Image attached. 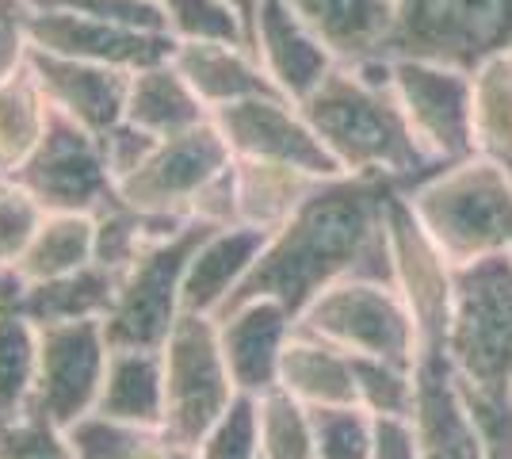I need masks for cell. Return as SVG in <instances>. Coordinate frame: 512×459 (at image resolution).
Listing matches in <instances>:
<instances>
[{"mask_svg": "<svg viewBox=\"0 0 512 459\" xmlns=\"http://www.w3.org/2000/svg\"><path fill=\"white\" fill-rule=\"evenodd\" d=\"M249 46L260 58L264 73L272 77V85L295 104H302L337 69L329 46L310 31V23L287 0L256 4L253 23H249Z\"/></svg>", "mask_w": 512, "mask_h": 459, "instance_id": "16", "label": "cell"}, {"mask_svg": "<svg viewBox=\"0 0 512 459\" xmlns=\"http://www.w3.org/2000/svg\"><path fill=\"white\" fill-rule=\"evenodd\" d=\"M165 433L195 448L226 406L237 398V383L218 341L211 314H180L165 349Z\"/></svg>", "mask_w": 512, "mask_h": 459, "instance_id": "8", "label": "cell"}, {"mask_svg": "<svg viewBox=\"0 0 512 459\" xmlns=\"http://www.w3.org/2000/svg\"><path fill=\"white\" fill-rule=\"evenodd\" d=\"M100 142H104L111 176H115V184H119V180H127V176L134 173V169H138L153 150H157V142H161V138H153V134H146L142 127H134V123L123 119V123H119V127H111Z\"/></svg>", "mask_w": 512, "mask_h": 459, "instance_id": "44", "label": "cell"}, {"mask_svg": "<svg viewBox=\"0 0 512 459\" xmlns=\"http://www.w3.org/2000/svg\"><path fill=\"white\" fill-rule=\"evenodd\" d=\"M199 459H260V421H256V394L237 391L226 414L195 444Z\"/></svg>", "mask_w": 512, "mask_h": 459, "instance_id": "38", "label": "cell"}, {"mask_svg": "<svg viewBox=\"0 0 512 459\" xmlns=\"http://www.w3.org/2000/svg\"><path fill=\"white\" fill-rule=\"evenodd\" d=\"M172 43H249V23L230 0H157Z\"/></svg>", "mask_w": 512, "mask_h": 459, "instance_id": "35", "label": "cell"}, {"mask_svg": "<svg viewBox=\"0 0 512 459\" xmlns=\"http://www.w3.org/2000/svg\"><path fill=\"white\" fill-rule=\"evenodd\" d=\"M371 459H421L409 417H375V452Z\"/></svg>", "mask_w": 512, "mask_h": 459, "instance_id": "45", "label": "cell"}, {"mask_svg": "<svg viewBox=\"0 0 512 459\" xmlns=\"http://www.w3.org/2000/svg\"><path fill=\"white\" fill-rule=\"evenodd\" d=\"M172 62L188 77V85L211 115L241 100L279 92L249 43H176Z\"/></svg>", "mask_w": 512, "mask_h": 459, "instance_id": "22", "label": "cell"}, {"mask_svg": "<svg viewBox=\"0 0 512 459\" xmlns=\"http://www.w3.org/2000/svg\"><path fill=\"white\" fill-rule=\"evenodd\" d=\"M31 12L27 0H0V81L31 58Z\"/></svg>", "mask_w": 512, "mask_h": 459, "instance_id": "42", "label": "cell"}, {"mask_svg": "<svg viewBox=\"0 0 512 459\" xmlns=\"http://www.w3.org/2000/svg\"><path fill=\"white\" fill-rule=\"evenodd\" d=\"M96 219V264H104L107 272H123L146 245L169 238L180 226H188L192 219H165V215H150V211H138L123 199L107 203Z\"/></svg>", "mask_w": 512, "mask_h": 459, "instance_id": "32", "label": "cell"}, {"mask_svg": "<svg viewBox=\"0 0 512 459\" xmlns=\"http://www.w3.org/2000/svg\"><path fill=\"white\" fill-rule=\"evenodd\" d=\"M50 115L54 108L46 100L39 77L31 73V62L0 81V173H20L23 161L39 150Z\"/></svg>", "mask_w": 512, "mask_h": 459, "instance_id": "30", "label": "cell"}, {"mask_svg": "<svg viewBox=\"0 0 512 459\" xmlns=\"http://www.w3.org/2000/svg\"><path fill=\"white\" fill-rule=\"evenodd\" d=\"M413 215L455 268L512 249V173L470 153L406 188Z\"/></svg>", "mask_w": 512, "mask_h": 459, "instance_id": "3", "label": "cell"}, {"mask_svg": "<svg viewBox=\"0 0 512 459\" xmlns=\"http://www.w3.org/2000/svg\"><path fill=\"white\" fill-rule=\"evenodd\" d=\"M214 230V222L192 219L169 238L146 245L119 272L115 303L104 318L111 349H165L169 333L180 322V284L199 241Z\"/></svg>", "mask_w": 512, "mask_h": 459, "instance_id": "5", "label": "cell"}, {"mask_svg": "<svg viewBox=\"0 0 512 459\" xmlns=\"http://www.w3.org/2000/svg\"><path fill=\"white\" fill-rule=\"evenodd\" d=\"M214 322L237 391L264 394L279 387V360L295 329V314L276 299H249L214 314Z\"/></svg>", "mask_w": 512, "mask_h": 459, "instance_id": "19", "label": "cell"}, {"mask_svg": "<svg viewBox=\"0 0 512 459\" xmlns=\"http://www.w3.org/2000/svg\"><path fill=\"white\" fill-rule=\"evenodd\" d=\"M314 452L318 459H371L375 417L360 406H314Z\"/></svg>", "mask_w": 512, "mask_h": 459, "instance_id": "37", "label": "cell"}, {"mask_svg": "<svg viewBox=\"0 0 512 459\" xmlns=\"http://www.w3.org/2000/svg\"><path fill=\"white\" fill-rule=\"evenodd\" d=\"M512 50V0H398L390 58L474 69Z\"/></svg>", "mask_w": 512, "mask_h": 459, "instance_id": "6", "label": "cell"}, {"mask_svg": "<svg viewBox=\"0 0 512 459\" xmlns=\"http://www.w3.org/2000/svg\"><path fill=\"white\" fill-rule=\"evenodd\" d=\"M31 46L96 62V66L127 69V73L165 62L176 50L165 31H134V27H119L96 16H81L62 4H46L31 12Z\"/></svg>", "mask_w": 512, "mask_h": 459, "instance_id": "15", "label": "cell"}, {"mask_svg": "<svg viewBox=\"0 0 512 459\" xmlns=\"http://www.w3.org/2000/svg\"><path fill=\"white\" fill-rule=\"evenodd\" d=\"M230 4L245 16V23H253V12H256V4H260V0H230Z\"/></svg>", "mask_w": 512, "mask_h": 459, "instance_id": "47", "label": "cell"}, {"mask_svg": "<svg viewBox=\"0 0 512 459\" xmlns=\"http://www.w3.org/2000/svg\"><path fill=\"white\" fill-rule=\"evenodd\" d=\"M107 356H111V345H107L104 318L43 326L31 410L58 429H69L73 421L92 414L104 387Z\"/></svg>", "mask_w": 512, "mask_h": 459, "instance_id": "11", "label": "cell"}, {"mask_svg": "<svg viewBox=\"0 0 512 459\" xmlns=\"http://www.w3.org/2000/svg\"><path fill=\"white\" fill-rule=\"evenodd\" d=\"M470 146L512 173V50L470 73Z\"/></svg>", "mask_w": 512, "mask_h": 459, "instance_id": "29", "label": "cell"}, {"mask_svg": "<svg viewBox=\"0 0 512 459\" xmlns=\"http://www.w3.org/2000/svg\"><path fill=\"white\" fill-rule=\"evenodd\" d=\"M96 261V219L92 215H46L16 272L27 284L54 280Z\"/></svg>", "mask_w": 512, "mask_h": 459, "instance_id": "31", "label": "cell"}, {"mask_svg": "<svg viewBox=\"0 0 512 459\" xmlns=\"http://www.w3.org/2000/svg\"><path fill=\"white\" fill-rule=\"evenodd\" d=\"M356 406L371 417H409L417 398V364H394L375 356H352Z\"/></svg>", "mask_w": 512, "mask_h": 459, "instance_id": "36", "label": "cell"}, {"mask_svg": "<svg viewBox=\"0 0 512 459\" xmlns=\"http://www.w3.org/2000/svg\"><path fill=\"white\" fill-rule=\"evenodd\" d=\"M279 387L295 394L310 410L314 406H356L352 352L295 326L283 345V360H279Z\"/></svg>", "mask_w": 512, "mask_h": 459, "instance_id": "23", "label": "cell"}, {"mask_svg": "<svg viewBox=\"0 0 512 459\" xmlns=\"http://www.w3.org/2000/svg\"><path fill=\"white\" fill-rule=\"evenodd\" d=\"M161 459H199V452H195V448H188V444H180V440L169 437V444H165Z\"/></svg>", "mask_w": 512, "mask_h": 459, "instance_id": "46", "label": "cell"}, {"mask_svg": "<svg viewBox=\"0 0 512 459\" xmlns=\"http://www.w3.org/2000/svg\"><path fill=\"white\" fill-rule=\"evenodd\" d=\"M409 425L421 459H482V440L467 394L440 349H421L417 356V398Z\"/></svg>", "mask_w": 512, "mask_h": 459, "instance_id": "17", "label": "cell"}, {"mask_svg": "<svg viewBox=\"0 0 512 459\" xmlns=\"http://www.w3.org/2000/svg\"><path fill=\"white\" fill-rule=\"evenodd\" d=\"M23 188L46 207V215H100L119 199L100 134L54 111L39 150L16 173Z\"/></svg>", "mask_w": 512, "mask_h": 459, "instance_id": "9", "label": "cell"}, {"mask_svg": "<svg viewBox=\"0 0 512 459\" xmlns=\"http://www.w3.org/2000/svg\"><path fill=\"white\" fill-rule=\"evenodd\" d=\"M329 46L337 66L390 62L398 0H287Z\"/></svg>", "mask_w": 512, "mask_h": 459, "instance_id": "21", "label": "cell"}, {"mask_svg": "<svg viewBox=\"0 0 512 459\" xmlns=\"http://www.w3.org/2000/svg\"><path fill=\"white\" fill-rule=\"evenodd\" d=\"M302 111L341 173L383 176L406 192L440 169L409 131L406 111L390 85V62L337 66L302 100Z\"/></svg>", "mask_w": 512, "mask_h": 459, "instance_id": "2", "label": "cell"}, {"mask_svg": "<svg viewBox=\"0 0 512 459\" xmlns=\"http://www.w3.org/2000/svg\"><path fill=\"white\" fill-rule=\"evenodd\" d=\"M92 414L142 429L165 425V360L157 349H111Z\"/></svg>", "mask_w": 512, "mask_h": 459, "instance_id": "26", "label": "cell"}, {"mask_svg": "<svg viewBox=\"0 0 512 459\" xmlns=\"http://www.w3.org/2000/svg\"><path fill=\"white\" fill-rule=\"evenodd\" d=\"M467 406L478 425L482 459H512V387L509 391H478L459 379Z\"/></svg>", "mask_w": 512, "mask_h": 459, "instance_id": "41", "label": "cell"}, {"mask_svg": "<svg viewBox=\"0 0 512 459\" xmlns=\"http://www.w3.org/2000/svg\"><path fill=\"white\" fill-rule=\"evenodd\" d=\"M230 161L234 153L211 119L195 131L161 138L157 150L119 180V199L165 219H195V203L230 169Z\"/></svg>", "mask_w": 512, "mask_h": 459, "instance_id": "10", "label": "cell"}, {"mask_svg": "<svg viewBox=\"0 0 512 459\" xmlns=\"http://www.w3.org/2000/svg\"><path fill=\"white\" fill-rule=\"evenodd\" d=\"M39 375V326L23 310V276L0 268V421L31 410Z\"/></svg>", "mask_w": 512, "mask_h": 459, "instance_id": "24", "label": "cell"}, {"mask_svg": "<svg viewBox=\"0 0 512 459\" xmlns=\"http://www.w3.org/2000/svg\"><path fill=\"white\" fill-rule=\"evenodd\" d=\"M390 196L394 184L383 176L341 173L321 180L299 203V211L279 230H272L253 272L222 310L249 299H276L299 322V314L325 287L341 284L348 276L394 284L390 238H386Z\"/></svg>", "mask_w": 512, "mask_h": 459, "instance_id": "1", "label": "cell"}, {"mask_svg": "<svg viewBox=\"0 0 512 459\" xmlns=\"http://www.w3.org/2000/svg\"><path fill=\"white\" fill-rule=\"evenodd\" d=\"M260 421V459H318L314 452V414L283 387L256 394Z\"/></svg>", "mask_w": 512, "mask_h": 459, "instance_id": "34", "label": "cell"}, {"mask_svg": "<svg viewBox=\"0 0 512 459\" xmlns=\"http://www.w3.org/2000/svg\"><path fill=\"white\" fill-rule=\"evenodd\" d=\"M214 127L241 161H276L314 176H341L337 161L321 146L318 131L310 127L302 104L268 92L230 108L214 111Z\"/></svg>", "mask_w": 512, "mask_h": 459, "instance_id": "14", "label": "cell"}, {"mask_svg": "<svg viewBox=\"0 0 512 459\" xmlns=\"http://www.w3.org/2000/svg\"><path fill=\"white\" fill-rule=\"evenodd\" d=\"M386 238H390V264H394V287L406 299L409 314L421 333V349L444 352L451 318V295H455V264L444 249L428 238L421 219L413 215L402 188L386 203Z\"/></svg>", "mask_w": 512, "mask_h": 459, "instance_id": "13", "label": "cell"}, {"mask_svg": "<svg viewBox=\"0 0 512 459\" xmlns=\"http://www.w3.org/2000/svg\"><path fill=\"white\" fill-rule=\"evenodd\" d=\"M58 4L81 12V16H96V20L119 23V27H134V31H165L157 0H58Z\"/></svg>", "mask_w": 512, "mask_h": 459, "instance_id": "43", "label": "cell"}, {"mask_svg": "<svg viewBox=\"0 0 512 459\" xmlns=\"http://www.w3.org/2000/svg\"><path fill=\"white\" fill-rule=\"evenodd\" d=\"M31 73L39 77L50 108L69 115L73 123L88 127L92 134L104 138L111 127L127 119V96H130V73L127 69L96 66L81 58H65L50 50L31 46Z\"/></svg>", "mask_w": 512, "mask_h": 459, "instance_id": "18", "label": "cell"}, {"mask_svg": "<svg viewBox=\"0 0 512 459\" xmlns=\"http://www.w3.org/2000/svg\"><path fill=\"white\" fill-rule=\"evenodd\" d=\"M211 119L214 115L207 111V104L195 96V88L188 85V77L176 69L172 58L130 73L127 123L142 127L153 138L195 131V127H203Z\"/></svg>", "mask_w": 512, "mask_h": 459, "instance_id": "25", "label": "cell"}, {"mask_svg": "<svg viewBox=\"0 0 512 459\" xmlns=\"http://www.w3.org/2000/svg\"><path fill=\"white\" fill-rule=\"evenodd\" d=\"M390 85L432 165H455L470 146V73L421 58H390Z\"/></svg>", "mask_w": 512, "mask_h": 459, "instance_id": "12", "label": "cell"}, {"mask_svg": "<svg viewBox=\"0 0 512 459\" xmlns=\"http://www.w3.org/2000/svg\"><path fill=\"white\" fill-rule=\"evenodd\" d=\"M46 207L23 188L16 176L0 173V268H16L39 234Z\"/></svg>", "mask_w": 512, "mask_h": 459, "instance_id": "39", "label": "cell"}, {"mask_svg": "<svg viewBox=\"0 0 512 459\" xmlns=\"http://www.w3.org/2000/svg\"><path fill=\"white\" fill-rule=\"evenodd\" d=\"M27 4H35V8H46V4H58V0H27Z\"/></svg>", "mask_w": 512, "mask_h": 459, "instance_id": "48", "label": "cell"}, {"mask_svg": "<svg viewBox=\"0 0 512 459\" xmlns=\"http://www.w3.org/2000/svg\"><path fill=\"white\" fill-rule=\"evenodd\" d=\"M295 326L318 333L352 356H375L394 364H417L421 356V333L406 299L398 295V287L383 280L348 276L341 284L325 287L302 310Z\"/></svg>", "mask_w": 512, "mask_h": 459, "instance_id": "7", "label": "cell"}, {"mask_svg": "<svg viewBox=\"0 0 512 459\" xmlns=\"http://www.w3.org/2000/svg\"><path fill=\"white\" fill-rule=\"evenodd\" d=\"M444 356L467 387H512V249L455 268Z\"/></svg>", "mask_w": 512, "mask_h": 459, "instance_id": "4", "label": "cell"}, {"mask_svg": "<svg viewBox=\"0 0 512 459\" xmlns=\"http://www.w3.org/2000/svg\"><path fill=\"white\" fill-rule=\"evenodd\" d=\"M62 433L77 459H161L169 444L165 429H142L104 414H85Z\"/></svg>", "mask_w": 512, "mask_h": 459, "instance_id": "33", "label": "cell"}, {"mask_svg": "<svg viewBox=\"0 0 512 459\" xmlns=\"http://www.w3.org/2000/svg\"><path fill=\"white\" fill-rule=\"evenodd\" d=\"M268 238H272L268 230H256L245 222L214 226L188 261L184 284H180V310L214 318L226 306V299L245 284V276L253 272L256 257L264 253Z\"/></svg>", "mask_w": 512, "mask_h": 459, "instance_id": "20", "label": "cell"}, {"mask_svg": "<svg viewBox=\"0 0 512 459\" xmlns=\"http://www.w3.org/2000/svg\"><path fill=\"white\" fill-rule=\"evenodd\" d=\"M0 459H77L58 425L43 414L27 410L20 417L0 421Z\"/></svg>", "mask_w": 512, "mask_h": 459, "instance_id": "40", "label": "cell"}, {"mask_svg": "<svg viewBox=\"0 0 512 459\" xmlns=\"http://www.w3.org/2000/svg\"><path fill=\"white\" fill-rule=\"evenodd\" d=\"M321 180H329V176L302 173V169L276 165V161H241V157H234L237 222L272 234L299 211V203L318 188Z\"/></svg>", "mask_w": 512, "mask_h": 459, "instance_id": "27", "label": "cell"}, {"mask_svg": "<svg viewBox=\"0 0 512 459\" xmlns=\"http://www.w3.org/2000/svg\"><path fill=\"white\" fill-rule=\"evenodd\" d=\"M115 287H119V276L92 261L77 272L54 276V280H39V284L23 280V310L39 329L85 322V318H107V310L115 303Z\"/></svg>", "mask_w": 512, "mask_h": 459, "instance_id": "28", "label": "cell"}]
</instances>
